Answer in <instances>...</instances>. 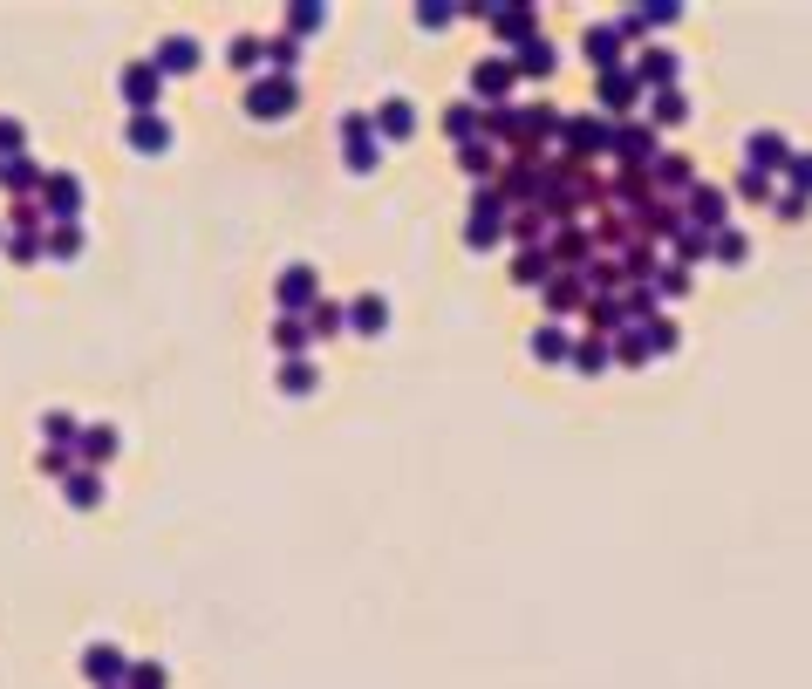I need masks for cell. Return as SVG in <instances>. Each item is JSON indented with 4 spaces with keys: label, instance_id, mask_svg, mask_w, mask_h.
Listing matches in <instances>:
<instances>
[{
    "label": "cell",
    "instance_id": "6da1fadb",
    "mask_svg": "<svg viewBox=\"0 0 812 689\" xmlns=\"http://www.w3.org/2000/svg\"><path fill=\"white\" fill-rule=\"evenodd\" d=\"M157 96H164V69H157L151 55L130 62V69H123V103H130L137 116H157Z\"/></svg>",
    "mask_w": 812,
    "mask_h": 689
},
{
    "label": "cell",
    "instance_id": "7a4b0ae2",
    "mask_svg": "<svg viewBox=\"0 0 812 689\" xmlns=\"http://www.w3.org/2000/svg\"><path fill=\"white\" fill-rule=\"evenodd\" d=\"M560 144H567V164H574V157L615 151V130H608L601 116H574V123H560Z\"/></svg>",
    "mask_w": 812,
    "mask_h": 689
},
{
    "label": "cell",
    "instance_id": "3957f363",
    "mask_svg": "<svg viewBox=\"0 0 812 689\" xmlns=\"http://www.w3.org/2000/svg\"><path fill=\"white\" fill-rule=\"evenodd\" d=\"M41 212H48V226H76L82 185L69 178V171H48V185H41Z\"/></svg>",
    "mask_w": 812,
    "mask_h": 689
},
{
    "label": "cell",
    "instance_id": "277c9868",
    "mask_svg": "<svg viewBox=\"0 0 812 689\" xmlns=\"http://www.w3.org/2000/svg\"><path fill=\"white\" fill-rule=\"evenodd\" d=\"M294 110V82L287 76H260L246 89V116H287Z\"/></svg>",
    "mask_w": 812,
    "mask_h": 689
},
{
    "label": "cell",
    "instance_id": "5b68a950",
    "mask_svg": "<svg viewBox=\"0 0 812 689\" xmlns=\"http://www.w3.org/2000/svg\"><path fill=\"white\" fill-rule=\"evenodd\" d=\"M499 232H505V205L492 192H478L471 198V219H464V239H471V246H492Z\"/></svg>",
    "mask_w": 812,
    "mask_h": 689
},
{
    "label": "cell",
    "instance_id": "8992f818",
    "mask_svg": "<svg viewBox=\"0 0 812 689\" xmlns=\"http://www.w3.org/2000/svg\"><path fill=\"white\" fill-rule=\"evenodd\" d=\"M615 157L628 164V171H642L649 157H662L656 151V130H649V123H621V130H615Z\"/></svg>",
    "mask_w": 812,
    "mask_h": 689
},
{
    "label": "cell",
    "instance_id": "52a82bcc",
    "mask_svg": "<svg viewBox=\"0 0 812 689\" xmlns=\"http://www.w3.org/2000/svg\"><path fill=\"white\" fill-rule=\"evenodd\" d=\"M82 676H89L96 689H116L123 676H130V669H123V649H110V642H103V649H89V655H82Z\"/></svg>",
    "mask_w": 812,
    "mask_h": 689
},
{
    "label": "cell",
    "instance_id": "ba28073f",
    "mask_svg": "<svg viewBox=\"0 0 812 689\" xmlns=\"http://www.w3.org/2000/svg\"><path fill=\"white\" fill-rule=\"evenodd\" d=\"M0 185H7V192H41V185H48V171H41L28 151H21V157H0Z\"/></svg>",
    "mask_w": 812,
    "mask_h": 689
},
{
    "label": "cell",
    "instance_id": "9c48e42d",
    "mask_svg": "<svg viewBox=\"0 0 812 689\" xmlns=\"http://www.w3.org/2000/svg\"><path fill=\"white\" fill-rule=\"evenodd\" d=\"M164 76H185V69H198V41L192 35H171V41H157V55H151Z\"/></svg>",
    "mask_w": 812,
    "mask_h": 689
},
{
    "label": "cell",
    "instance_id": "30bf717a",
    "mask_svg": "<svg viewBox=\"0 0 812 689\" xmlns=\"http://www.w3.org/2000/svg\"><path fill=\"white\" fill-rule=\"evenodd\" d=\"M76 458L82 464H110L116 458V430H110V423H89V430L76 437Z\"/></svg>",
    "mask_w": 812,
    "mask_h": 689
},
{
    "label": "cell",
    "instance_id": "8fae6325",
    "mask_svg": "<svg viewBox=\"0 0 812 689\" xmlns=\"http://www.w3.org/2000/svg\"><path fill=\"white\" fill-rule=\"evenodd\" d=\"M62 498H69L76 512H89V505H103V478L82 464V471H69V478H62Z\"/></svg>",
    "mask_w": 812,
    "mask_h": 689
},
{
    "label": "cell",
    "instance_id": "7c38bea8",
    "mask_svg": "<svg viewBox=\"0 0 812 689\" xmlns=\"http://www.w3.org/2000/svg\"><path fill=\"white\" fill-rule=\"evenodd\" d=\"M314 287H321V280H314V267H287V273H280V307H287V314H294V307H308Z\"/></svg>",
    "mask_w": 812,
    "mask_h": 689
},
{
    "label": "cell",
    "instance_id": "4fadbf2b",
    "mask_svg": "<svg viewBox=\"0 0 812 689\" xmlns=\"http://www.w3.org/2000/svg\"><path fill=\"white\" fill-rule=\"evenodd\" d=\"M130 144H137V151H171V123H164V116H130Z\"/></svg>",
    "mask_w": 812,
    "mask_h": 689
},
{
    "label": "cell",
    "instance_id": "5bb4252c",
    "mask_svg": "<svg viewBox=\"0 0 812 689\" xmlns=\"http://www.w3.org/2000/svg\"><path fill=\"white\" fill-rule=\"evenodd\" d=\"M76 437H82V423L69 417V410H48V417H41V444H48V451H76Z\"/></svg>",
    "mask_w": 812,
    "mask_h": 689
},
{
    "label": "cell",
    "instance_id": "9a60e30c",
    "mask_svg": "<svg viewBox=\"0 0 812 689\" xmlns=\"http://www.w3.org/2000/svg\"><path fill=\"white\" fill-rule=\"evenodd\" d=\"M512 76H519V69L492 55V62H478V69H471V89H478V96H505V89H512Z\"/></svg>",
    "mask_w": 812,
    "mask_h": 689
},
{
    "label": "cell",
    "instance_id": "2e32d148",
    "mask_svg": "<svg viewBox=\"0 0 812 689\" xmlns=\"http://www.w3.org/2000/svg\"><path fill=\"white\" fill-rule=\"evenodd\" d=\"M383 321H389V307L376 301V294H362V301L348 307V328H355V335H383Z\"/></svg>",
    "mask_w": 812,
    "mask_h": 689
},
{
    "label": "cell",
    "instance_id": "e0dca14e",
    "mask_svg": "<svg viewBox=\"0 0 812 689\" xmlns=\"http://www.w3.org/2000/svg\"><path fill=\"white\" fill-rule=\"evenodd\" d=\"M512 69H519V76H546V69H553V48H546V35L519 41V55H512Z\"/></svg>",
    "mask_w": 812,
    "mask_h": 689
},
{
    "label": "cell",
    "instance_id": "ac0fdd59",
    "mask_svg": "<svg viewBox=\"0 0 812 689\" xmlns=\"http://www.w3.org/2000/svg\"><path fill=\"white\" fill-rule=\"evenodd\" d=\"M615 55H621V28H587V62L594 69H615Z\"/></svg>",
    "mask_w": 812,
    "mask_h": 689
},
{
    "label": "cell",
    "instance_id": "d6986e66",
    "mask_svg": "<svg viewBox=\"0 0 812 689\" xmlns=\"http://www.w3.org/2000/svg\"><path fill=\"white\" fill-rule=\"evenodd\" d=\"M376 123H383V137H410V130H417V110H410L403 96H389L383 110H376Z\"/></svg>",
    "mask_w": 812,
    "mask_h": 689
},
{
    "label": "cell",
    "instance_id": "ffe728a7",
    "mask_svg": "<svg viewBox=\"0 0 812 689\" xmlns=\"http://www.w3.org/2000/svg\"><path fill=\"white\" fill-rule=\"evenodd\" d=\"M690 219L696 226H717V219H724V192H717V185H696L690 192Z\"/></svg>",
    "mask_w": 812,
    "mask_h": 689
},
{
    "label": "cell",
    "instance_id": "44dd1931",
    "mask_svg": "<svg viewBox=\"0 0 812 689\" xmlns=\"http://www.w3.org/2000/svg\"><path fill=\"white\" fill-rule=\"evenodd\" d=\"M41 246H48V260H76L82 253V226H48Z\"/></svg>",
    "mask_w": 812,
    "mask_h": 689
},
{
    "label": "cell",
    "instance_id": "7402d4cb",
    "mask_svg": "<svg viewBox=\"0 0 812 689\" xmlns=\"http://www.w3.org/2000/svg\"><path fill=\"white\" fill-rule=\"evenodd\" d=\"M567 362H574V369H594V376H601V369H608V342H601V335H580Z\"/></svg>",
    "mask_w": 812,
    "mask_h": 689
},
{
    "label": "cell",
    "instance_id": "603a6c76",
    "mask_svg": "<svg viewBox=\"0 0 812 689\" xmlns=\"http://www.w3.org/2000/svg\"><path fill=\"white\" fill-rule=\"evenodd\" d=\"M7 226H14V232H35V226H48L41 198H14V205H7Z\"/></svg>",
    "mask_w": 812,
    "mask_h": 689
},
{
    "label": "cell",
    "instance_id": "cb8c5ba5",
    "mask_svg": "<svg viewBox=\"0 0 812 689\" xmlns=\"http://www.w3.org/2000/svg\"><path fill=\"white\" fill-rule=\"evenodd\" d=\"M280 389H287V396H308V389H314V362H308V355H294V362L280 369Z\"/></svg>",
    "mask_w": 812,
    "mask_h": 689
},
{
    "label": "cell",
    "instance_id": "d4e9b609",
    "mask_svg": "<svg viewBox=\"0 0 812 689\" xmlns=\"http://www.w3.org/2000/svg\"><path fill=\"white\" fill-rule=\"evenodd\" d=\"M335 328H348V314L335 301H314L308 307V335H335Z\"/></svg>",
    "mask_w": 812,
    "mask_h": 689
},
{
    "label": "cell",
    "instance_id": "484cf974",
    "mask_svg": "<svg viewBox=\"0 0 812 689\" xmlns=\"http://www.w3.org/2000/svg\"><path fill=\"white\" fill-rule=\"evenodd\" d=\"M533 355H540V362H567V355H574V342H567L560 328H540V335H533Z\"/></svg>",
    "mask_w": 812,
    "mask_h": 689
},
{
    "label": "cell",
    "instance_id": "4316f807",
    "mask_svg": "<svg viewBox=\"0 0 812 689\" xmlns=\"http://www.w3.org/2000/svg\"><path fill=\"white\" fill-rule=\"evenodd\" d=\"M226 55H232V69H260V62H267V41H260V35H239Z\"/></svg>",
    "mask_w": 812,
    "mask_h": 689
},
{
    "label": "cell",
    "instance_id": "83f0119b",
    "mask_svg": "<svg viewBox=\"0 0 812 689\" xmlns=\"http://www.w3.org/2000/svg\"><path fill=\"white\" fill-rule=\"evenodd\" d=\"M478 123H485V110H478V103H458V110L444 116V130H451V137H464V144H471V130H478Z\"/></svg>",
    "mask_w": 812,
    "mask_h": 689
},
{
    "label": "cell",
    "instance_id": "f1b7e54d",
    "mask_svg": "<svg viewBox=\"0 0 812 689\" xmlns=\"http://www.w3.org/2000/svg\"><path fill=\"white\" fill-rule=\"evenodd\" d=\"M273 342L287 348V362H294V355H301V348H308V321H294V314H287V321H280V328H273Z\"/></svg>",
    "mask_w": 812,
    "mask_h": 689
},
{
    "label": "cell",
    "instance_id": "f546056e",
    "mask_svg": "<svg viewBox=\"0 0 812 689\" xmlns=\"http://www.w3.org/2000/svg\"><path fill=\"white\" fill-rule=\"evenodd\" d=\"M628 96H635V76H601V103L608 110H628Z\"/></svg>",
    "mask_w": 812,
    "mask_h": 689
},
{
    "label": "cell",
    "instance_id": "4dcf8cb0",
    "mask_svg": "<svg viewBox=\"0 0 812 689\" xmlns=\"http://www.w3.org/2000/svg\"><path fill=\"white\" fill-rule=\"evenodd\" d=\"M267 62H273V69H294V62H301V41H294V35H273L267 41Z\"/></svg>",
    "mask_w": 812,
    "mask_h": 689
},
{
    "label": "cell",
    "instance_id": "1f68e13d",
    "mask_svg": "<svg viewBox=\"0 0 812 689\" xmlns=\"http://www.w3.org/2000/svg\"><path fill=\"white\" fill-rule=\"evenodd\" d=\"M458 164H464V171H471V178H485V171H492L499 157L485 151V144H464V151H458Z\"/></svg>",
    "mask_w": 812,
    "mask_h": 689
},
{
    "label": "cell",
    "instance_id": "d6a6232c",
    "mask_svg": "<svg viewBox=\"0 0 812 689\" xmlns=\"http://www.w3.org/2000/svg\"><path fill=\"white\" fill-rule=\"evenodd\" d=\"M656 116H662V123H683V116H690V103H683L676 89H656Z\"/></svg>",
    "mask_w": 812,
    "mask_h": 689
},
{
    "label": "cell",
    "instance_id": "836d02e7",
    "mask_svg": "<svg viewBox=\"0 0 812 689\" xmlns=\"http://www.w3.org/2000/svg\"><path fill=\"white\" fill-rule=\"evenodd\" d=\"M758 164H785V144H778V137H751V171H758Z\"/></svg>",
    "mask_w": 812,
    "mask_h": 689
},
{
    "label": "cell",
    "instance_id": "e575fe53",
    "mask_svg": "<svg viewBox=\"0 0 812 689\" xmlns=\"http://www.w3.org/2000/svg\"><path fill=\"white\" fill-rule=\"evenodd\" d=\"M21 144H28V130L14 116H0V157H21Z\"/></svg>",
    "mask_w": 812,
    "mask_h": 689
},
{
    "label": "cell",
    "instance_id": "d590c367",
    "mask_svg": "<svg viewBox=\"0 0 812 689\" xmlns=\"http://www.w3.org/2000/svg\"><path fill=\"white\" fill-rule=\"evenodd\" d=\"M41 471H48V478H69V471H76V451H48V444H41Z\"/></svg>",
    "mask_w": 812,
    "mask_h": 689
},
{
    "label": "cell",
    "instance_id": "8d00e7d4",
    "mask_svg": "<svg viewBox=\"0 0 812 689\" xmlns=\"http://www.w3.org/2000/svg\"><path fill=\"white\" fill-rule=\"evenodd\" d=\"M656 171H662V185H690V164H683L676 151H662V164H656Z\"/></svg>",
    "mask_w": 812,
    "mask_h": 689
},
{
    "label": "cell",
    "instance_id": "74e56055",
    "mask_svg": "<svg viewBox=\"0 0 812 689\" xmlns=\"http://www.w3.org/2000/svg\"><path fill=\"white\" fill-rule=\"evenodd\" d=\"M7 253H14V260H41V253H48V246H41L35 232H14V239H7Z\"/></svg>",
    "mask_w": 812,
    "mask_h": 689
},
{
    "label": "cell",
    "instance_id": "f35d334b",
    "mask_svg": "<svg viewBox=\"0 0 812 689\" xmlns=\"http://www.w3.org/2000/svg\"><path fill=\"white\" fill-rule=\"evenodd\" d=\"M546 301H553V307H574L580 301V280H546Z\"/></svg>",
    "mask_w": 812,
    "mask_h": 689
},
{
    "label": "cell",
    "instance_id": "ab89813d",
    "mask_svg": "<svg viewBox=\"0 0 812 689\" xmlns=\"http://www.w3.org/2000/svg\"><path fill=\"white\" fill-rule=\"evenodd\" d=\"M130 689H164V669H157V662H137V669H130Z\"/></svg>",
    "mask_w": 812,
    "mask_h": 689
},
{
    "label": "cell",
    "instance_id": "60d3db41",
    "mask_svg": "<svg viewBox=\"0 0 812 689\" xmlns=\"http://www.w3.org/2000/svg\"><path fill=\"white\" fill-rule=\"evenodd\" d=\"M287 21H294V28H321V21H328V7H294Z\"/></svg>",
    "mask_w": 812,
    "mask_h": 689
},
{
    "label": "cell",
    "instance_id": "b9f144b4",
    "mask_svg": "<svg viewBox=\"0 0 812 689\" xmlns=\"http://www.w3.org/2000/svg\"><path fill=\"white\" fill-rule=\"evenodd\" d=\"M649 355V335H621V362H642Z\"/></svg>",
    "mask_w": 812,
    "mask_h": 689
},
{
    "label": "cell",
    "instance_id": "7bdbcfd3",
    "mask_svg": "<svg viewBox=\"0 0 812 689\" xmlns=\"http://www.w3.org/2000/svg\"><path fill=\"white\" fill-rule=\"evenodd\" d=\"M0 246H7V226H0Z\"/></svg>",
    "mask_w": 812,
    "mask_h": 689
}]
</instances>
